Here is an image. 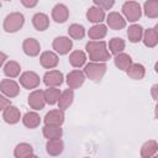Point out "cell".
<instances>
[{
	"label": "cell",
	"instance_id": "603a6c76",
	"mask_svg": "<svg viewBox=\"0 0 158 158\" xmlns=\"http://www.w3.org/2000/svg\"><path fill=\"white\" fill-rule=\"evenodd\" d=\"M73 99H74V93L72 89H67L64 90L63 93H60L59 95V99H58V109L59 110H65L68 109L72 102H73Z\"/></svg>",
	"mask_w": 158,
	"mask_h": 158
},
{
	"label": "cell",
	"instance_id": "ee69618b",
	"mask_svg": "<svg viewBox=\"0 0 158 158\" xmlns=\"http://www.w3.org/2000/svg\"><path fill=\"white\" fill-rule=\"evenodd\" d=\"M85 158H86V157H85Z\"/></svg>",
	"mask_w": 158,
	"mask_h": 158
},
{
	"label": "cell",
	"instance_id": "ba28073f",
	"mask_svg": "<svg viewBox=\"0 0 158 158\" xmlns=\"http://www.w3.org/2000/svg\"><path fill=\"white\" fill-rule=\"evenodd\" d=\"M28 105L31 106V109L33 110H42L46 105V100H44V93L43 90L38 89V90H33L30 95H28Z\"/></svg>",
	"mask_w": 158,
	"mask_h": 158
},
{
	"label": "cell",
	"instance_id": "1f68e13d",
	"mask_svg": "<svg viewBox=\"0 0 158 158\" xmlns=\"http://www.w3.org/2000/svg\"><path fill=\"white\" fill-rule=\"evenodd\" d=\"M125 46H126V43H125V41L122 40V38H120V37H114V38H111L110 40V42H109V49H110V54L112 53V54H118V53H122V51L125 49Z\"/></svg>",
	"mask_w": 158,
	"mask_h": 158
},
{
	"label": "cell",
	"instance_id": "ac0fdd59",
	"mask_svg": "<svg viewBox=\"0 0 158 158\" xmlns=\"http://www.w3.org/2000/svg\"><path fill=\"white\" fill-rule=\"evenodd\" d=\"M143 43L146 47L148 48H153L157 46L158 43V32L156 30V27H151V28H147L144 32H143Z\"/></svg>",
	"mask_w": 158,
	"mask_h": 158
},
{
	"label": "cell",
	"instance_id": "30bf717a",
	"mask_svg": "<svg viewBox=\"0 0 158 158\" xmlns=\"http://www.w3.org/2000/svg\"><path fill=\"white\" fill-rule=\"evenodd\" d=\"M43 121L46 126H60L64 122V112L63 110H59V109L51 110L49 112L46 114Z\"/></svg>",
	"mask_w": 158,
	"mask_h": 158
},
{
	"label": "cell",
	"instance_id": "d590c367",
	"mask_svg": "<svg viewBox=\"0 0 158 158\" xmlns=\"http://www.w3.org/2000/svg\"><path fill=\"white\" fill-rule=\"evenodd\" d=\"M114 4H115V1H112V0H94V6L104 10V11L111 9L114 6Z\"/></svg>",
	"mask_w": 158,
	"mask_h": 158
},
{
	"label": "cell",
	"instance_id": "4dcf8cb0",
	"mask_svg": "<svg viewBox=\"0 0 158 158\" xmlns=\"http://www.w3.org/2000/svg\"><path fill=\"white\" fill-rule=\"evenodd\" d=\"M42 132H43V136L47 139L60 138L62 135H63V130L60 128V126H44Z\"/></svg>",
	"mask_w": 158,
	"mask_h": 158
},
{
	"label": "cell",
	"instance_id": "4fadbf2b",
	"mask_svg": "<svg viewBox=\"0 0 158 158\" xmlns=\"http://www.w3.org/2000/svg\"><path fill=\"white\" fill-rule=\"evenodd\" d=\"M40 62H41V65L46 69H52V68H56L58 65V56L52 52V51H46L41 54L40 57Z\"/></svg>",
	"mask_w": 158,
	"mask_h": 158
},
{
	"label": "cell",
	"instance_id": "9a60e30c",
	"mask_svg": "<svg viewBox=\"0 0 158 158\" xmlns=\"http://www.w3.org/2000/svg\"><path fill=\"white\" fill-rule=\"evenodd\" d=\"M2 118H4L5 122H7V123H10V125H15V123H17V122L20 121V118H21V112H20V110H19L16 106L10 105V106H7V107L4 110V112H2Z\"/></svg>",
	"mask_w": 158,
	"mask_h": 158
},
{
	"label": "cell",
	"instance_id": "f546056e",
	"mask_svg": "<svg viewBox=\"0 0 158 158\" xmlns=\"http://www.w3.org/2000/svg\"><path fill=\"white\" fill-rule=\"evenodd\" d=\"M144 15L149 19L158 17V1L157 0H148L143 4Z\"/></svg>",
	"mask_w": 158,
	"mask_h": 158
},
{
	"label": "cell",
	"instance_id": "5b68a950",
	"mask_svg": "<svg viewBox=\"0 0 158 158\" xmlns=\"http://www.w3.org/2000/svg\"><path fill=\"white\" fill-rule=\"evenodd\" d=\"M0 91L6 98H15L20 93V86L12 79H2L0 81Z\"/></svg>",
	"mask_w": 158,
	"mask_h": 158
},
{
	"label": "cell",
	"instance_id": "8992f818",
	"mask_svg": "<svg viewBox=\"0 0 158 158\" xmlns=\"http://www.w3.org/2000/svg\"><path fill=\"white\" fill-rule=\"evenodd\" d=\"M52 47L53 49L58 53V54H67L72 47H73V42L69 37H65V36H60V37H56L53 40V43H52Z\"/></svg>",
	"mask_w": 158,
	"mask_h": 158
},
{
	"label": "cell",
	"instance_id": "cb8c5ba5",
	"mask_svg": "<svg viewBox=\"0 0 158 158\" xmlns=\"http://www.w3.org/2000/svg\"><path fill=\"white\" fill-rule=\"evenodd\" d=\"M22 122L27 128H36L37 126H40L41 123V117L37 112L35 111H28L23 115L22 117Z\"/></svg>",
	"mask_w": 158,
	"mask_h": 158
},
{
	"label": "cell",
	"instance_id": "5bb4252c",
	"mask_svg": "<svg viewBox=\"0 0 158 158\" xmlns=\"http://www.w3.org/2000/svg\"><path fill=\"white\" fill-rule=\"evenodd\" d=\"M22 49L27 56L36 57V56L40 54L41 46H40V42L36 38H26L22 43Z\"/></svg>",
	"mask_w": 158,
	"mask_h": 158
},
{
	"label": "cell",
	"instance_id": "74e56055",
	"mask_svg": "<svg viewBox=\"0 0 158 158\" xmlns=\"http://www.w3.org/2000/svg\"><path fill=\"white\" fill-rule=\"evenodd\" d=\"M21 4L23 6H26V7H33V6L37 5V1L36 0H31V1H28V0H21Z\"/></svg>",
	"mask_w": 158,
	"mask_h": 158
},
{
	"label": "cell",
	"instance_id": "d4e9b609",
	"mask_svg": "<svg viewBox=\"0 0 158 158\" xmlns=\"http://www.w3.org/2000/svg\"><path fill=\"white\" fill-rule=\"evenodd\" d=\"M114 62H115V65L118 68V69H121V70H127L130 67H131V64H132V58H131V56H128L127 53H118V54H116L115 56V59H114Z\"/></svg>",
	"mask_w": 158,
	"mask_h": 158
},
{
	"label": "cell",
	"instance_id": "d6986e66",
	"mask_svg": "<svg viewBox=\"0 0 158 158\" xmlns=\"http://www.w3.org/2000/svg\"><path fill=\"white\" fill-rule=\"evenodd\" d=\"M63 141L60 138H56V139H48L47 144H46V151L49 156H59L63 152Z\"/></svg>",
	"mask_w": 158,
	"mask_h": 158
},
{
	"label": "cell",
	"instance_id": "4316f807",
	"mask_svg": "<svg viewBox=\"0 0 158 158\" xmlns=\"http://www.w3.org/2000/svg\"><path fill=\"white\" fill-rule=\"evenodd\" d=\"M142 36H143V28L142 26L139 25H131L127 30V37H128V41L132 42V43H137L142 40Z\"/></svg>",
	"mask_w": 158,
	"mask_h": 158
},
{
	"label": "cell",
	"instance_id": "277c9868",
	"mask_svg": "<svg viewBox=\"0 0 158 158\" xmlns=\"http://www.w3.org/2000/svg\"><path fill=\"white\" fill-rule=\"evenodd\" d=\"M122 12H123L126 20H128L130 22H136L139 20V17L142 15L141 5L137 1H126L122 5Z\"/></svg>",
	"mask_w": 158,
	"mask_h": 158
},
{
	"label": "cell",
	"instance_id": "ab89813d",
	"mask_svg": "<svg viewBox=\"0 0 158 158\" xmlns=\"http://www.w3.org/2000/svg\"><path fill=\"white\" fill-rule=\"evenodd\" d=\"M156 91H157V85H153V86H152V96H153V99H154V100L157 99Z\"/></svg>",
	"mask_w": 158,
	"mask_h": 158
},
{
	"label": "cell",
	"instance_id": "9c48e42d",
	"mask_svg": "<svg viewBox=\"0 0 158 158\" xmlns=\"http://www.w3.org/2000/svg\"><path fill=\"white\" fill-rule=\"evenodd\" d=\"M85 81V75L81 70L75 69L68 73L67 75V84L69 86V89H78L79 86H81Z\"/></svg>",
	"mask_w": 158,
	"mask_h": 158
},
{
	"label": "cell",
	"instance_id": "2e32d148",
	"mask_svg": "<svg viewBox=\"0 0 158 158\" xmlns=\"http://www.w3.org/2000/svg\"><path fill=\"white\" fill-rule=\"evenodd\" d=\"M69 17V10L64 4H57L53 10H52V19L58 22V23H63L68 20Z\"/></svg>",
	"mask_w": 158,
	"mask_h": 158
},
{
	"label": "cell",
	"instance_id": "44dd1931",
	"mask_svg": "<svg viewBox=\"0 0 158 158\" xmlns=\"http://www.w3.org/2000/svg\"><path fill=\"white\" fill-rule=\"evenodd\" d=\"M86 19L90 21V22H94V23H101L105 19V11L96 7V6H91L86 11Z\"/></svg>",
	"mask_w": 158,
	"mask_h": 158
},
{
	"label": "cell",
	"instance_id": "7402d4cb",
	"mask_svg": "<svg viewBox=\"0 0 158 158\" xmlns=\"http://www.w3.org/2000/svg\"><path fill=\"white\" fill-rule=\"evenodd\" d=\"M107 33V27L102 23H98V25H94L93 27L89 28L88 31V36L90 40L93 41H98V40H101L106 36Z\"/></svg>",
	"mask_w": 158,
	"mask_h": 158
},
{
	"label": "cell",
	"instance_id": "484cf974",
	"mask_svg": "<svg viewBox=\"0 0 158 158\" xmlns=\"http://www.w3.org/2000/svg\"><path fill=\"white\" fill-rule=\"evenodd\" d=\"M127 72V75L131 78V79H135V80H141L143 79L144 74H146V69L142 64L139 63H132L131 67L126 70Z\"/></svg>",
	"mask_w": 158,
	"mask_h": 158
},
{
	"label": "cell",
	"instance_id": "7c38bea8",
	"mask_svg": "<svg viewBox=\"0 0 158 158\" xmlns=\"http://www.w3.org/2000/svg\"><path fill=\"white\" fill-rule=\"evenodd\" d=\"M106 22H107V26L111 28V30H115V31H118V30H122L125 26H126V20L122 17L121 14L116 12V11H112L107 15L106 17Z\"/></svg>",
	"mask_w": 158,
	"mask_h": 158
},
{
	"label": "cell",
	"instance_id": "3957f363",
	"mask_svg": "<svg viewBox=\"0 0 158 158\" xmlns=\"http://www.w3.org/2000/svg\"><path fill=\"white\" fill-rule=\"evenodd\" d=\"M25 23V17L21 12H11L4 20V30L9 33L19 31Z\"/></svg>",
	"mask_w": 158,
	"mask_h": 158
},
{
	"label": "cell",
	"instance_id": "83f0119b",
	"mask_svg": "<svg viewBox=\"0 0 158 158\" xmlns=\"http://www.w3.org/2000/svg\"><path fill=\"white\" fill-rule=\"evenodd\" d=\"M86 62V56L84 52L81 51H74L70 53L69 56V63L74 67V68H80L85 64Z\"/></svg>",
	"mask_w": 158,
	"mask_h": 158
},
{
	"label": "cell",
	"instance_id": "8d00e7d4",
	"mask_svg": "<svg viewBox=\"0 0 158 158\" xmlns=\"http://www.w3.org/2000/svg\"><path fill=\"white\" fill-rule=\"evenodd\" d=\"M11 105V101H10V99H7L6 96H4V95H1L0 94V111H4L7 106H10Z\"/></svg>",
	"mask_w": 158,
	"mask_h": 158
},
{
	"label": "cell",
	"instance_id": "6da1fadb",
	"mask_svg": "<svg viewBox=\"0 0 158 158\" xmlns=\"http://www.w3.org/2000/svg\"><path fill=\"white\" fill-rule=\"evenodd\" d=\"M89 59L95 63H105L111 58L105 41H89L85 46Z\"/></svg>",
	"mask_w": 158,
	"mask_h": 158
},
{
	"label": "cell",
	"instance_id": "60d3db41",
	"mask_svg": "<svg viewBox=\"0 0 158 158\" xmlns=\"http://www.w3.org/2000/svg\"><path fill=\"white\" fill-rule=\"evenodd\" d=\"M26 158H38V157L35 156V154H31V156H28V157H26Z\"/></svg>",
	"mask_w": 158,
	"mask_h": 158
},
{
	"label": "cell",
	"instance_id": "7bdbcfd3",
	"mask_svg": "<svg viewBox=\"0 0 158 158\" xmlns=\"http://www.w3.org/2000/svg\"><path fill=\"white\" fill-rule=\"evenodd\" d=\"M0 6H1V2H0Z\"/></svg>",
	"mask_w": 158,
	"mask_h": 158
},
{
	"label": "cell",
	"instance_id": "f1b7e54d",
	"mask_svg": "<svg viewBox=\"0 0 158 158\" xmlns=\"http://www.w3.org/2000/svg\"><path fill=\"white\" fill-rule=\"evenodd\" d=\"M32 152H33L32 146L28 144V143L22 142V143H19L16 146V148L14 151V156H15V158H26V157L33 154Z\"/></svg>",
	"mask_w": 158,
	"mask_h": 158
},
{
	"label": "cell",
	"instance_id": "e0dca14e",
	"mask_svg": "<svg viewBox=\"0 0 158 158\" xmlns=\"http://www.w3.org/2000/svg\"><path fill=\"white\" fill-rule=\"evenodd\" d=\"M32 25L37 31H44L49 26V17L43 12H37L32 17Z\"/></svg>",
	"mask_w": 158,
	"mask_h": 158
},
{
	"label": "cell",
	"instance_id": "e575fe53",
	"mask_svg": "<svg viewBox=\"0 0 158 158\" xmlns=\"http://www.w3.org/2000/svg\"><path fill=\"white\" fill-rule=\"evenodd\" d=\"M68 33L73 40H81L85 36V28L79 23H73L69 26Z\"/></svg>",
	"mask_w": 158,
	"mask_h": 158
},
{
	"label": "cell",
	"instance_id": "836d02e7",
	"mask_svg": "<svg viewBox=\"0 0 158 158\" xmlns=\"http://www.w3.org/2000/svg\"><path fill=\"white\" fill-rule=\"evenodd\" d=\"M43 93H44V100H46L47 104L54 105V104L58 102V99H59V95H60L59 89H57V88H48Z\"/></svg>",
	"mask_w": 158,
	"mask_h": 158
},
{
	"label": "cell",
	"instance_id": "f35d334b",
	"mask_svg": "<svg viewBox=\"0 0 158 158\" xmlns=\"http://www.w3.org/2000/svg\"><path fill=\"white\" fill-rule=\"evenodd\" d=\"M7 59V56L4 53V52H0V67L5 63V60Z\"/></svg>",
	"mask_w": 158,
	"mask_h": 158
},
{
	"label": "cell",
	"instance_id": "7a4b0ae2",
	"mask_svg": "<svg viewBox=\"0 0 158 158\" xmlns=\"http://www.w3.org/2000/svg\"><path fill=\"white\" fill-rule=\"evenodd\" d=\"M106 64L105 63H95V62H90L84 67V75H86L90 80L93 81H99L102 79V77L106 73Z\"/></svg>",
	"mask_w": 158,
	"mask_h": 158
},
{
	"label": "cell",
	"instance_id": "52a82bcc",
	"mask_svg": "<svg viewBox=\"0 0 158 158\" xmlns=\"http://www.w3.org/2000/svg\"><path fill=\"white\" fill-rule=\"evenodd\" d=\"M40 77L38 74H36L35 72H25L20 75V84L25 88V89H35L40 85Z\"/></svg>",
	"mask_w": 158,
	"mask_h": 158
},
{
	"label": "cell",
	"instance_id": "b9f144b4",
	"mask_svg": "<svg viewBox=\"0 0 158 158\" xmlns=\"http://www.w3.org/2000/svg\"><path fill=\"white\" fill-rule=\"evenodd\" d=\"M152 158H157V157H156V156H154V157H152Z\"/></svg>",
	"mask_w": 158,
	"mask_h": 158
},
{
	"label": "cell",
	"instance_id": "d6a6232c",
	"mask_svg": "<svg viewBox=\"0 0 158 158\" xmlns=\"http://www.w3.org/2000/svg\"><path fill=\"white\" fill-rule=\"evenodd\" d=\"M20 72H21V67L15 60L7 62L5 64V67H4V74L6 77H9V78H16V77H19Z\"/></svg>",
	"mask_w": 158,
	"mask_h": 158
},
{
	"label": "cell",
	"instance_id": "ffe728a7",
	"mask_svg": "<svg viewBox=\"0 0 158 158\" xmlns=\"http://www.w3.org/2000/svg\"><path fill=\"white\" fill-rule=\"evenodd\" d=\"M158 151V143L154 139H149L144 142L141 147V157L142 158H152L156 156Z\"/></svg>",
	"mask_w": 158,
	"mask_h": 158
},
{
	"label": "cell",
	"instance_id": "8fae6325",
	"mask_svg": "<svg viewBox=\"0 0 158 158\" xmlns=\"http://www.w3.org/2000/svg\"><path fill=\"white\" fill-rule=\"evenodd\" d=\"M63 74L59 70H48L43 75V83L48 88H56L63 83Z\"/></svg>",
	"mask_w": 158,
	"mask_h": 158
}]
</instances>
